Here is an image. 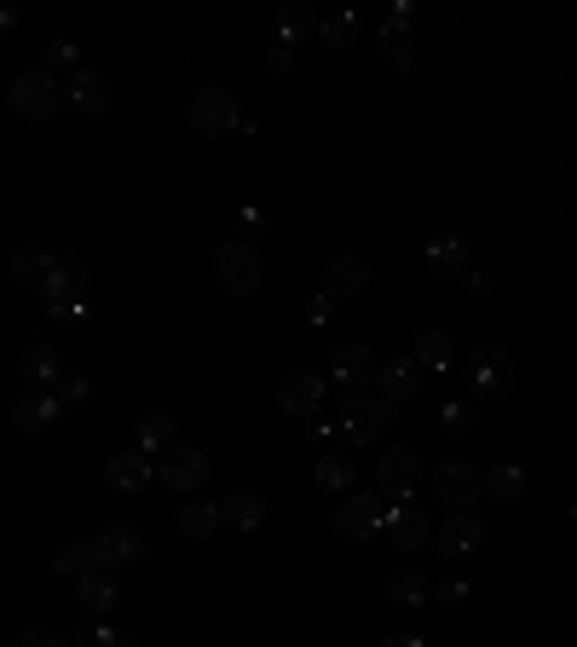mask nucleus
<instances>
[{
	"label": "nucleus",
	"mask_w": 577,
	"mask_h": 647,
	"mask_svg": "<svg viewBox=\"0 0 577 647\" xmlns=\"http://www.w3.org/2000/svg\"><path fill=\"white\" fill-rule=\"evenodd\" d=\"M7 105H12V116H24V121H47V116H58V105H70V93L58 87L52 70H24L12 81Z\"/></svg>",
	"instance_id": "nucleus-1"
},
{
	"label": "nucleus",
	"mask_w": 577,
	"mask_h": 647,
	"mask_svg": "<svg viewBox=\"0 0 577 647\" xmlns=\"http://www.w3.org/2000/svg\"><path fill=\"white\" fill-rule=\"evenodd\" d=\"M416 485H422L416 451H410V445H393V451L376 462V492H381L387 503H410V497H416Z\"/></svg>",
	"instance_id": "nucleus-2"
},
{
	"label": "nucleus",
	"mask_w": 577,
	"mask_h": 647,
	"mask_svg": "<svg viewBox=\"0 0 577 647\" xmlns=\"http://www.w3.org/2000/svg\"><path fill=\"white\" fill-rule=\"evenodd\" d=\"M191 128H197L202 139H225L232 128H243L237 98L225 93V87H202V93L191 98Z\"/></svg>",
	"instance_id": "nucleus-3"
},
{
	"label": "nucleus",
	"mask_w": 577,
	"mask_h": 647,
	"mask_svg": "<svg viewBox=\"0 0 577 647\" xmlns=\"http://www.w3.org/2000/svg\"><path fill=\"white\" fill-rule=\"evenodd\" d=\"M381 492H364V497H346L341 509H335V532L346 538V543H364V538H376V532H387V509H381Z\"/></svg>",
	"instance_id": "nucleus-4"
},
{
	"label": "nucleus",
	"mask_w": 577,
	"mask_h": 647,
	"mask_svg": "<svg viewBox=\"0 0 577 647\" xmlns=\"http://www.w3.org/2000/svg\"><path fill=\"white\" fill-rule=\"evenodd\" d=\"M214 272H220V283L232 295H255L260 290V260H255L249 243H220V249H214Z\"/></svg>",
	"instance_id": "nucleus-5"
},
{
	"label": "nucleus",
	"mask_w": 577,
	"mask_h": 647,
	"mask_svg": "<svg viewBox=\"0 0 577 647\" xmlns=\"http://www.w3.org/2000/svg\"><path fill=\"white\" fill-rule=\"evenodd\" d=\"M480 485H485V480L473 474L468 462H457V457L439 462V474H433V492H439V503H445L450 515H468V509H473V497H480Z\"/></svg>",
	"instance_id": "nucleus-6"
},
{
	"label": "nucleus",
	"mask_w": 577,
	"mask_h": 647,
	"mask_svg": "<svg viewBox=\"0 0 577 647\" xmlns=\"http://www.w3.org/2000/svg\"><path fill=\"white\" fill-rule=\"evenodd\" d=\"M329 376L341 381V388H364V381H381V364H376V353L364 348V341H341L335 353H329Z\"/></svg>",
	"instance_id": "nucleus-7"
},
{
	"label": "nucleus",
	"mask_w": 577,
	"mask_h": 647,
	"mask_svg": "<svg viewBox=\"0 0 577 647\" xmlns=\"http://www.w3.org/2000/svg\"><path fill=\"white\" fill-rule=\"evenodd\" d=\"M387 422H393V399H364V393H353V399H346L341 434L358 439V445H369L376 434H387Z\"/></svg>",
	"instance_id": "nucleus-8"
},
{
	"label": "nucleus",
	"mask_w": 577,
	"mask_h": 647,
	"mask_svg": "<svg viewBox=\"0 0 577 647\" xmlns=\"http://www.w3.org/2000/svg\"><path fill=\"white\" fill-rule=\"evenodd\" d=\"M81 295H87V267H81V260H58L52 283H47V307L58 318H75L81 313Z\"/></svg>",
	"instance_id": "nucleus-9"
},
{
	"label": "nucleus",
	"mask_w": 577,
	"mask_h": 647,
	"mask_svg": "<svg viewBox=\"0 0 577 647\" xmlns=\"http://www.w3.org/2000/svg\"><path fill=\"white\" fill-rule=\"evenodd\" d=\"M93 561L110 566V573L116 566H139L144 561V538L133 532V526H105V532L93 538Z\"/></svg>",
	"instance_id": "nucleus-10"
},
{
	"label": "nucleus",
	"mask_w": 577,
	"mask_h": 647,
	"mask_svg": "<svg viewBox=\"0 0 577 647\" xmlns=\"http://www.w3.org/2000/svg\"><path fill=\"white\" fill-rule=\"evenodd\" d=\"M473 388H480L485 399H503L508 388H514V358L503 353V348H480L473 353Z\"/></svg>",
	"instance_id": "nucleus-11"
},
{
	"label": "nucleus",
	"mask_w": 577,
	"mask_h": 647,
	"mask_svg": "<svg viewBox=\"0 0 577 647\" xmlns=\"http://www.w3.org/2000/svg\"><path fill=\"white\" fill-rule=\"evenodd\" d=\"M202 480H209V457L191 451V445H174V451L162 457V485H168V492H197Z\"/></svg>",
	"instance_id": "nucleus-12"
},
{
	"label": "nucleus",
	"mask_w": 577,
	"mask_h": 647,
	"mask_svg": "<svg viewBox=\"0 0 577 647\" xmlns=\"http://www.w3.org/2000/svg\"><path fill=\"white\" fill-rule=\"evenodd\" d=\"M278 404H283L288 416H318V404H323V376H313V370H288L283 388H278Z\"/></svg>",
	"instance_id": "nucleus-13"
},
{
	"label": "nucleus",
	"mask_w": 577,
	"mask_h": 647,
	"mask_svg": "<svg viewBox=\"0 0 577 647\" xmlns=\"http://www.w3.org/2000/svg\"><path fill=\"white\" fill-rule=\"evenodd\" d=\"M105 480L116 492H144L151 480H162V462H151V451H121V457H110Z\"/></svg>",
	"instance_id": "nucleus-14"
},
{
	"label": "nucleus",
	"mask_w": 577,
	"mask_h": 647,
	"mask_svg": "<svg viewBox=\"0 0 577 647\" xmlns=\"http://www.w3.org/2000/svg\"><path fill=\"white\" fill-rule=\"evenodd\" d=\"M323 290L335 295V301H346V295H364V290H369V267H364L358 255H335V260L323 267Z\"/></svg>",
	"instance_id": "nucleus-15"
},
{
	"label": "nucleus",
	"mask_w": 577,
	"mask_h": 647,
	"mask_svg": "<svg viewBox=\"0 0 577 647\" xmlns=\"http://www.w3.org/2000/svg\"><path fill=\"white\" fill-rule=\"evenodd\" d=\"M485 543V526H480V515H445V526H439V550L445 555H473Z\"/></svg>",
	"instance_id": "nucleus-16"
},
{
	"label": "nucleus",
	"mask_w": 577,
	"mask_h": 647,
	"mask_svg": "<svg viewBox=\"0 0 577 647\" xmlns=\"http://www.w3.org/2000/svg\"><path fill=\"white\" fill-rule=\"evenodd\" d=\"M52 267H58V260H52L47 249H30V243H24V249H12V260H7L12 283H30V290H47V283H52Z\"/></svg>",
	"instance_id": "nucleus-17"
},
{
	"label": "nucleus",
	"mask_w": 577,
	"mask_h": 647,
	"mask_svg": "<svg viewBox=\"0 0 577 647\" xmlns=\"http://www.w3.org/2000/svg\"><path fill=\"white\" fill-rule=\"evenodd\" d=\"M75 596H81L87 613H110V607H116V573H110V566H87V573L75 578Z\"/></svg>",
	"instance_id": "nucleus-18"
},
{
	"label": "nucleus",
	"mask_w": 577,
	"mask_h": 647,
	"mask_svg": "<svg viewBox=\"0 0 577 647\" xmlns=\"http://www.w3.org/2000/svg\"><path fill=\"white\" fill-rule=\"evenodd\" d=\"M387 538L399 543V550H422L427 543V515L422 509H410V503H399V509H387Z\"/></svg>",
	"instance_id": "nucleus-19"
},
{
	"label": "nucleus",
	"mask_w": 577,
	"mask_h": 647,
	"mask_svg": "<svg viewBox=\"0 0 577 647\" xmlns=\"http://www.w3.org/2000/svg\"><path fill=\"white\" fill-rule=\"evenodd\" d=\"M58 411H64V404H58V393H30V399L12 404V428H17V434H40Z\"/></svg>",
	"instance_id": "nucleus-20"
},
{
	"label": "nucleus",
	"mask_w": 577,
	"mask_h": 647,
	"mask_svg": "<svg viewBox=\"0 0 577 647\" xmlns=\"http://www.w3.org/2000/svg\"><path fill=\"white\" fill-rule=\"evenodd\" d=\"M422 364L416 358H393V364H381V399H416V388H422Z\"/></svg>",
	"instance_id": "nucleus-21"
},
{
	"label": "nucleus",
	"mask_w": 577,
	"mask_h": 647,
	"mask_svg": "<svg viewBox=\"0 0 577 647\" xmlns=\"http://www.w3.org/2000/svg\"><path fill=\"white\" fill-rule=\"evenodd\" d=\"M70 105L75 110H87V116H105L110 110V87H105V75H93V70H81V75H70Z\"/></svg>",
	"instance_id": "nucleus-22"
},
{
	"label": "nucleus",
	"mask_w": 577,
	"mask_h": 647,
	"mask_svg": "<svg viewBox=\"0 0 577 647\" xmlns=\"http://www.w3.org/2000/svg\"><path fill=\"white\" fill-rule=\"evenodd\" d=\"M376 40H381V58H387L393 70H410V64H416V40H410V24H393V17H387Z\"/></svg>",
	"instance_id": "nucleus-23"
},
{
	"label": "nucleus",
	"mask_w": 577,
	"mask_h": 647,
	"mask_svg": "<svg viewBox=\"0 0 577 647\" xmlns=\"http://www.w3.org/2000/svg\"><path fill=\"white\" fill-rule=\"evenodd\" d=\"M433 596V584L416 573V566H399L393 578H387V601H399V607H422Z\"/></svg>",
	"instance_id": "nucleus-24"
},
{
	"label": "nucleus",
	"mask_w": 577,
	"mask_h": 647,
	"mask_svg": "<svg viewBox=\"0 0 577 647\" xmlns=\"http://www.w3.org/2000/svg\"><path fill=\"white\" fill-rule=\"evenodd\" d=\"M422 364V370H450V358H457V348H450V336L445 330H422L416 336V353H410Z\"/></svg>",
	"instance_id": "nucleus-25"
},
{
	"label": "nucleus",
	"mask_w": 577,
	"mask_h": 647,
	"mask_svg": "<svg viewBox=\"0 0 577 647\" xmlns=\"http://www.w3.org/2000/svg\"><path fill=\"white\" fill-rule=\"evenodd\" d=\"M427 267H433V278H468V249L457 237H439L427 249Z\"/></svg>",
	"instance_id": "nucleus-26"
},
{
	"label": "nucleus",
	"mask_w": 577,
	"mask_h": 647,
	"mask_svg": "<svg viewBox=\"0 0 577 647\" xmlns=\"http://www.w3.org/2000/svg\"><path fill=\"white\" fill-rule=\"evenodd\" d=\"M220 515H225V526H237V532H255V526L266 520V503L255 492H237V497L220 503Z\"/></svg>",
	"instance_id": "nucleus-27"
},
{
	"label": "nucleus",
	"mask_w": 577,
	"mask_h": 647,
	"mask_svg": "<svg viewBox=\"0 0 577 647\" xmlns=\"http://www.w3.org/2000/svg\"><path fill=\"white\" fill-rule=\"evenodd\" d=\"M485 492L497 503H520L526 497V469H514V462H497V469L485 474Z\"/></svg>",
	"instance_id": "nucleus-28"
},
{
	"label": "nucleus",
	"mask_w": 577,
	"mask_h": 647,
	"mask_svg": "<svg viewBox=\"0 0 577 647\" xmlns=\"http://www.w3.org/2000/svg\"><path fill=\"white\" fill-rule=\"evenodd\" d=\"M220 520H225L220 503H202V497H197V503H185V509H179V532H185V538H209Z\"/></svg>",
	"instance_id": "nucleus-29"
},
{
	"label": "nucleus",
	"mask_w": 577,
	"mask_h": 647,
	"mask_svg": "<svg viewBox=\"0 0 577 647\" xmlns=\"http://www.w3.org/2000/svg\"><path fill=\"white\" fill-rule=\"evenodd\" d=\"M24 376H30V381H58V376H64V358H58V348L35 341V348L24 353Z\"/></svg>",
	"instance_id": "nucleus-30"
},
{
	"label": "nucleus",
	"mask_w": 577,
	"mask_h": 647,
	"mask_svg": "<svg viewBox=\"0 0 577 647\" xmlns=\"http://www.w3.org/2000/svg\"><path fill=\"white\" fill-rule=\"evenodd\" d=\"M162 445H174V416L168 411H144L139 416V451H162Z\"/></svg>",
	"instance_id": "nucleus-31"
},
{
	"label": "nucleus",
	"mask_w": 577,
	"mask_h": 647,
	"mask_svg": "<svg viewBox=\"0 0 577 647\" xmlns=\"http://www.w3.org/2000/svg\"><path fill=\"white\" fill-rule=\"evenodd\" d=\"M318 485H323V492H346V485H353V457H346V451H323L318 457Z\"/></svg>",
	"instance_id": "nucleus-32"
},
{
	"label": "nucleus",
	"mask_w": 577,
	"mask_h": 647,
	"mask_svg": "<svg viewBox=\"0 0 577 647\" xmlns=\"http://www.w3.org/2000/svg\"><path fill=\"white\" fill-rule=\"evenodd\" d=\"M52 566H58L64 578H81L87 566H98V561H93V543H64V550L52 555Z\"/></svg>",
	"instance_id": "nucleus-33"
},
{
	"label": "nucleus",
	"mask_w": 577,
	"mask_h": 647,
	"mask_svg": "<svg viewBox=\"0 0 577 647\" xmlns=\"http://www.w3.org/2000/svg\"><path fill=\"white\" fill-rule=\"evenodd\" d=\"M306 35H313V12H306V7H283L278 12V40L295 47V40H306Z\"/></svg>",
	"instance_id": "nucleus-34"
},
{
	"label": "nucleus",
	"mask_w": 577,
	"mask_h": 647,
	"mask_svg": "<svg viewBox=\"0 0 577 647\" xmlns=\"http://www.w3.org/2000/svg\"><path fill=\"white\" fill-rule=\"evenodd\" d=\"M318 35H323V47H353L358 17L353 12H335V17H323V24H318Z\"/></svg>",
	"instance_id": "nucleus-35"
},
{
	"label": "nucleus",
	"mask_w": 577,
	"mask_h": 647,
	"mask_svg": "<svg viewBox=\"0 0 577 647\" xmlns=\"http://www.w3.org/2000/svg\"><path fill=\"white\" fill-rule=\"evenodd\" d=\"M52 388H58V404H87V399H93V388H87L81 376H58Z\"/></svg>",
	"instance_id": "nucleus-36"
},
{
	"label": "nucleus",
	"mask_w": 577,
	"mask_h": 647,
	"mask_svg": "<svg viewBox=\"0 0 577 647\" xmlns=\"http://www.w3.org/2000/svg\"><path fill=\"white\" fill-rule=\"evenodd\" d=\"M439 422H445V428H457V434H462V428H473V404H462V399H450V404H445V411H439Z\"/></svg>",
	"instance_id": "nucleus-37"
},
{
	"label": "nucleus",
	"mask_w": 577,
	"mask_h": 647,
	"mask_svg": "<svg viewBox=\"0 0 577 647\" xmlns=\"http://www.w3.org/2000/svg\"><path fill=\"white\" fill-rule=\"evenodd\" d=\"M288 64H295V47H288V40H272V52H266V70H272V75H288Z\"/></svg>",
	"instance_id": "nucleus-38"
},
{
	"label": "nucleus",
	"mask_w": 577,
	"mask_h": 647,
	"mask_svg": "<svg viewBox=\"0 0 577 647\" xmlns=\"http://www.w3.org/2000/svg\"><path fill=\"white\" fill-rule=\"evenodd\" d=\"M47 70H75V47H70V40H52V47H47Z\"/></svg>",
	"instance_id": "nucleus-39"
},
{
	"label": "nucleus",
	"mask_w": 577,
	"mask_h": 647,
	"mask_svg": "<svg viewBox=\"0 0 577 647\" xmlns=\"http://www.w3.org/2000/svg\"><path fill=\"white\" fill-rule=\"evenodd\" d=\"M329 313H335V295H329V290H318L313 301H306V318H313V324H329Z\"/></svg>",
	"instance_id": "nucleus-40"
},
{
	"label": "nucleus",
	"mask_w": 577,
	"mask_h": 647,
	"mask_svg": "<svg viewBox=\"0 0 577 647\" xmlns=\"http://www.w3.org/2000/svg\"><path fill=\"white\" fill-rule=\"evenodd\" d=\"M255 237H260V214L249 209V214H243V237L237 243H249V249H255Z\"/></svg>",
	"instance_id": "nucleus-41"
},
{
	"label": "nucleus",
	"mask_w": 577,
	"mask_h": 647,
	"mask_svg": "<svg viewBox=\"0 0 577 647\" xmlns=\"http://www.w3.org/2000/svg\"><path fill=\"white\" fill-rule=\"evenodd\" d=\"M433 596H439V601H462L468 590H462V584H457V578H445V584H439V590H433Z\"/></svg>",
	"instance_id": "nucleus-42"
},
{
	"label": "nucleus",
	"mask_w": 577,
	"mask_h": 647,
	"mask_svg": "<svg viewBox=\"0 0 577 647\" xmlns=\"http://www.w3.org/2000/svg\"><path fill=\"white\" fill-rule=\"evenodd\" d=\"M381 647H427V642H422V636H387Z\"/></svg>",
	"instance_id": "nucleus-43"
},
{
	"label": "nucleus",
	"mask_w": 577,
	"mask_h": 647,
	"mask_svg": "<svg viewBox=\"0 0 577 647\" xmlns=\"http://www.w3.org/2000/svg\"><path fill=\"white\" fill-rule=\"evenodd\" d=\"M30 647H75V642H70V636H35Z\"/></svg>",
	"instance_id": "nucleus-44"
},
{
	"label": "nucleus",
	"mask_w": 577,
	"mask_h": 647,
	"mask_svg": "<svg viewBox=\"0 0 577 647\" xmlns=\"http://www.w3.org/2000/svg\"><path fill=\"white\" fill-rule=\"evenodd\" d=\"M12 647H30V642H12Z\"/></svg>",
	"instance_id": "nucleus-45"
}]
</instances>
